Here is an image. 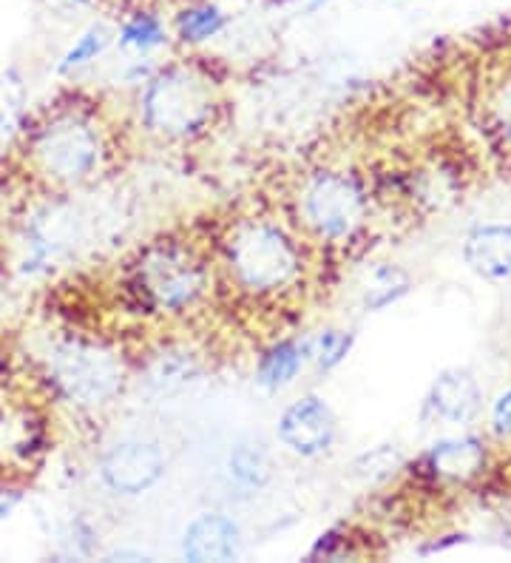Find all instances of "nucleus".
<instances>
[{"mask_svg": "<svg viewBox=\"0 0 511 563\" xmlns=\"http://www.w3.org/2000/svg\"><path fill=\"white\" fill-rule=\"evenodd\" d=\"M213 262L227 288L251 302L293 296L310 271L304 234L267 213L233 220L219 236Z\"/></svg>", "mask_w": 511, "mask_h": 563, "instance_id": "nucleus-1", "label": "nucleus"}, {"mask_svg": "<svg viewBox=\"0 0 511 563\" xmlns=\"http://www.w3.org/2000/svg\"><path fill=\"white\" fill-rule=\"evenodd\" d=\"M216 265L197 242L163 236L136 251L125 265L120 288L125 302L148 319L177 322L211 299Z\"/></svg>", "mask_w": 511, "mask_h": 563, "instance_id": "nucleus-2", "label": "nucleus"}, {"mask_svg": "<svg viewBox=\"0 0 511 563\" xmlns=\"http://www.w3.org/2000/svg\"><path fill=\"white\" fill-rule=\"evenodd\" d=\"M219 82L193 60L154 66L140 82L136 123L151 140L185 145L202 140L216 125Z\"/></svg>", "mask_w": 511, "mask_h": 563, "instance_id": "nucleus-3", "label": "nucleus"}, {"mask_svg": "<svg viewBox=\"0 0 511 563\" xmlns=\"http://www.w3.org/2000/svg\"><path fill=\"white\" fill-rule=\"evenodd\" d=\"M23 152L34 177L52 188H77L109 163V131L95 111L57 106L26 131Z\"/></svg>", "mask_w": 511, "mask_h": 563, "instance_id": "nucleus-4", "label": "nucleus"}, {"mask_svg": "<svg viewBox=\"0 0 511 563\" xmlns=\"http://www.w3.org/2000/svg\"><path fill=\"white\" fill-rule=\"evenodd\" d=\"M373 200L362 177L338 165L304 174L293 197V220L304 240L349 245L369 225Z\"/></svg>", "mask_w": 511, "mask_h": 563, "instance_id": "nucleus-5", "label": "nucleus"}, {"mask_svg": "<svg viewBox=\"0 0 511 563\" xmlns=\"http://www.w3.org/2000/svg\"><path fill=\"white\" fill-rule=\"evenodd\" d=\"M46 378L63 405L80 412H100L120 401L129 373L109 344L75 336L48 351Z\"/></svg>", "mask_w": 511, "mask_h": 563, "instance_id": "nucleus-6", "label": "nucleus"}, {"mask_svg": "<svg viewBox=\"0 0 511 563\" xmlns=\"http://www.w3.org/2000/svg\"><path fill=\"white\" fill-rule=\"evenodd\" d=\"M168 475V453L157 439L129 435L102 450L97 478L116 498H140L163 484Z\"/></svg>", "mask_w": 511, "mask_h": 563, "instance_id": "nucleus-7", "label": "nucleus"}, {"mask_svg": "<svg viewBox=\"0 0 511 563\" xmlns=\"http://www.w3.org/2000/svg\"><path fill=\"white\" fill-rule=\"evenodd\" d=\"M276 439L296 459L315 461L327 455L338 441V419L330 401L319 393L293 399L276 419Z\"/></svg>", "mask_w": 511, "mask_h": 563, "instance_id": "nucleus-8", "label": "nucleus"}, {"mask_svg": "<svg viewBox=\"0 0 511 563\" xmlns=\"http://www.w3.org/2000/svg\"><path fill=\"white\" fill-rule=\"evenodd\" d=\"M77 240H80V217L75 213V208L68 202H52V206L41 208L23 231V245H26V256L21 262L23 271L41 274L48 265L71 254Z\"/></svg>", "mask_w": 511, "mask_h": 563, "instance_id": "nucleus-9", "label": "nucleus"}, {"mask_svg": "<svg viewBox=\"0 0 511 563\" xmlns=\"http://www.w3.org/2000/svg\"><path fill=\"white\" fill-rule=\"evenodd\" d=\"M489 464V450L480 435H446L418 455L415 470L430 484H469Z\"/></svg>", "mask_w": 511, "mask_h": 563, "instance_id": "nucleus-10", "label": "nucleus"}, {"mask_svg": "<svg viewBox=\"0 0 511 563\" xmlns=\"http://www.w3.org/2000/svg\"><path fill=\"white\" fill-rule=\"evenodd\" d=\"M484 410V387L466 367H446L432 378L423 412L443 427H466Z\"/></svg>", "mask_w": 511, "mask_h": 563, "instance_id": "nucleus-11", "label": "nucleus"}, {"mask_svg": "<svg viewBox=\"0 0 511 563\" xmlns=\"http://www.w3.org/2000/svg\"><path fill=\"white\" fill-rule=\"evenodd\" d=\"M242 552V529L227 512L204 509L185 523L179 555L191 563H225Z\"/></svg>", "mask_w": 511, "mask_h": 563, "instance_id": "nucleus-12", "label": "nucleus"}, {"mask_svg": "<svg viewBox=\"0 0 511 563\" xmlns=\"http://www.w3.org/2000/svg\"><path fill=\"white\" fill-rule=\"evenodd\" d=\"M202 358L185 347V344H163L157 351H151L140 371V385L151 399H170L197 385L202 376Z\"/></svg>", "mask_w": 511, "mask_h": 563, "instance_id": "nucleus-13", "label": "nucleus"}, {"mask_svg": "<svg viewBox=\"0 0 511 563\" xmlns=\"http://www.w3.org/2000/svg\"><path fill=\"white\" fill-rule=\"evenodd\" d=\"M460 260L477 279L503 285L511 279V222H480L460 242Z\"/></svg>", "mask_w": 511, "mask_h": 563, "instance_id": "nucleus-14", "label": "nucleus"}, {"mask_svg": "<svg viewBox=\"0 0 511 563\" xmlns=\"http://www.w3.org/2000/svg\"><path fill=\"white\" fill-rule=\"evenodd\" d=\"M273 478V461L262 441L242 439L231 444L222 461V487L231 501H251L265 493Z\"/></svg>", "mask_w": 511, "mask_h": 563, "instance_id": "nucleus-15", "label": "nucleus"}, {"mask_svg": "<svg viewBox=\"0 0 511 563\" xmlns=\"http://www.w3.org/2000/svg\"><path fill=\"white\" fill-rule=\"evenodd\" d=\"M304 371H310L307 336H281L273 339L265 351L256 356L253 382L267 396H279L287 387H293Z\"/></svg>", "mask_w": 511, "mask_h": 563, "instance_id": "nucleus-16", "label": "nucleus"}, {"mask_svg": "<svg viewBox=\"0 0 511 563\" xmlns=\"http://www.w3.org/2000/svg\"><path fill=\"white\" fill-rule=\"evenodd\" d=\"M412 288H415V282L407 268H401L396 262H373L364 274L362 288H358L362 310L364 313H384V310L403 302L412 294Z\"/></svg>", "mask_w": 511, "mask_h": 563, "instance_id": "nucleus-17", "label": "nucleus"}, {"mask_svg": "<svg viewBox=\"0 0 511 563\" xmlns=\"http://www.w3.org/2000/svg\"><path fill=\"white\" fill-rule=\"evenodd\" d=\"M168 26L151 7L131 9L114 32L116 46L123 48L125 55H136L143 60H151V55L168 46Z\"/></svg>", "mask_w": 511, "mask_h": 563, "instance_id": "nucleus-18", "label": "nucleus"}, {"mask_svg": "<svg viewBox=\"0 0 511 563\" xmlns=\"http://www.w3.org/2000/svg\"><path fill=\"white\" fill-rule=\"evenodd\" d=\"M231 26V14L213 0H191L174 14V35L182 46H204L225 35Z\"/></svg>", "mask_w": 511, "mask_h": 563, "instance_id": "nucleus-19", "label": "nucleus"}, {"mask_svg": "<svg viewBox=\"0 0 511 563\" xmlns=\"http://www.w3.org/2000/svg\"><path fill=\"white\" fill-rule=\"evenodd\" d=\"M307 351H310V371L330 376L353 356L355 333L347 328H321L307 336Z\"/></svg>", "mask_w": 511, "mask_h": 563, "instance_id": "nucleus-20", "label": "nucleus"}, {"mask_svg": "<svg viewBox=\"0 0 511 563\" xmlns=\"http://www.w3.org/2000/svg\"><path fill=\"white\" fill-rule=\"evenodd\" d=\"M480 118L491 143H498L500 152L511 154V77L491 82L480 106Z\"/></svg>", "mask_w": 511, "mask_h": 563, "instance_id": "nucleus-21", "label": "nucleus"}, {"mask_svg": "<svg viewBox=\"0 0 511 563\" xmlns=\"http://www.w3.org/2000/svg\"><path fill=\"white\" fill-rule=\"evenodd\" d=\"M111 41H114V35H111L105 26L86 29V32L63 52L60 63H57V75H75V71L86 69V66H91L95 60H100V57L105 55V48L111 46Z\"/></svg>", "mask_w": 511, "mask_h": 563, "instance_id": "nucleus-22", "label": "nucleus"}, {"mask_svg": "<svg viewBox=\"0 0 511 563\" xmlns=\"http://www.w3.org/2000/svg\"><path fill=\"white\" fill-rule=\"evenodd\" d=\"M26 103L29 91L23 77L14 69L0 71V137L12 134V131L23 123Z\"/></svg>", "mask_w": 511, "mask_h": 563, "instance_id": "nucleus-23", "label": "nucleus"}, {"mask_svg": "<svg viewBox=\"0 0 511 563\" xmlns=\"http://www.w3.org/2000/svg\"><path fill=\"white\" fill-rule=\"evenodd\" d=\"M489 427L498 439H511V387H506L498 399L491 401Z\"/></svg>", "mask_w": 511, "mask_h": 563, "instance_id": "nucleus-24", "label": "nucleus"}, {"mask_svg": "<svg viewBox=\"0 0 511 563\" xmlns=\"http://www.w3.org/2000/svg\"><path fill=\"white\" fill-rule=\"evenodd\" d=\"M347 529H327V532H321V536L315 538L310 558H341L347 552Z\"/></svg>", "mask_w": 511, "mask_h": 563, "instance_id": "nucleus-25", "label": "nucleus"}, {"mask_svg": "<svg viewBox=\"0 0 511 563\" xmlns=\"http://www.w3.org/2000/svg\"><path fill=\"white\" fill-rule=\"evenodd\" d=\"M23 495L18 489H0V521H7L14 509L21 507Z\"/></svg>", "mask_w": 511, "mask_h": 563, "instance_id": "nucleus-26", "label": "nucleus"}, {"mask_svg": "<svg viewBox=\"0 0 511 563\" xmlns=\"http://www.w3.org/2000/svg\"><path fill=\"white\" fill-rule=\"evenodd\" d=\"M116 3H125V7H148L151 0H116Z\"/></svg>", "mask_w": 511, "mask_h": 563, "instance_id": "nucleus-27", "label": "nucleus"}, {"mask_svg": "<svg viewBox=\"0 0 511 563\" xmlns=\"http://www.w3.org/2000/svg\"><path fill=\"white\" fill-rule=\"evenodd\" d=\"M315 3H327V0H315Z\"/></svg>", "mask_w": 511, "mask_h": 563, "instance_id": "nucleus-28", "label": "nucleus"}]
</instances>
